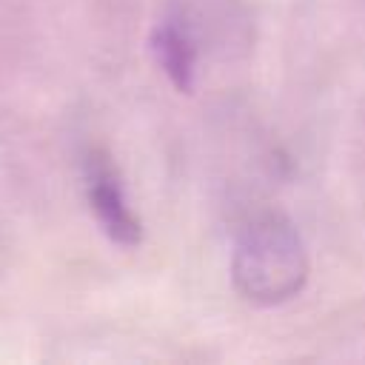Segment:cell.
Returning a JSON list of instances; mask_svg holds the SVG:
<instances>
[{
  "label": "cell",
  "mask_w": 365,
  "mask_h": 365,
  "mask_svg": "<svg viewBox=\"0 0 365 365\" xmlns=\"http://www.w3.org/2000/svg\"><path fill=\"white\" fill-rule=\"evenodd\" d=\"M83 177H86V200H88V208H91L100 231L120 248L140 245L143 222L125 197L123 180H120L111 157L100 148L88 151Z\"/></svg>",
  "instance_id": "obj_2"
},
{
  "label": "cell",
  "mask_w": 365,
  "mask_h": 365,
  "mask_svg": "<svg viewBox=\"0 0 365 365\" xmlns=\"http://www.w3.org/2000/svg\"><path fill=\"white\" fill-rule=\"evenodd\" d=\"M151 54L177 91L191 94L197 83V43L182 17H165L151 31Z\"/></svg>",
  "instance_id": "obj_3"
},
{
  "label": "cell",
  "mask_w": 365,
  "mask_h": 365,
  "mask_svg": "<svg viewBox=\"0 0 365 365\" xmlns=\"http://www.w3.org/2000/svg\"><path fill=\"white\" fill-rule=\"evenodd\" d=\"M308 248L297 225L274 211L251 217L234 237L231 282L259 308H277L302 294L308 282Z\"/></svg>",
  "instance_id": "obj_1"
}]
</instances>
